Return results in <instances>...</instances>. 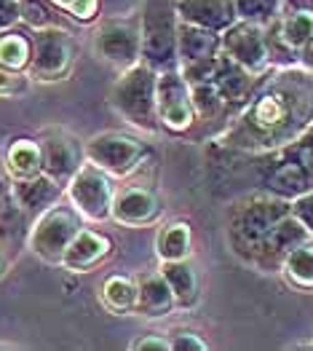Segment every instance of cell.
I'll return each mask as SVG.
<instances>
[{"label":"cell","mask_w":313,"mask_h":351,"mask_svg":"<svg viewBox=\"0 0 313 351\" xmlns=\"http://www.w3.org/2000/svg\"><path fill=\"white\" fill-rule=\"evenodd\" d=\"M308 239H311V234L305 231V226L289 212L284 220L268 234V239L260 244V250H257L252 265L260 268V271H265V274L281 271L286 255H289L295 247H300L303 241H308Z\"/></svg>","instance_id":"obj_12"},{"label":"cell","mask_w":313,"mask_h":351,"mask_svg":"<svg viewBox=\"0 0 313 351\" xmlns=\"http://www.w3.org/2000/svg\"><path fill=\"white\" fill-rule=\"evenodd\" d=\"M102 298L113 311H134L137 306V282H129L123 276H113L105 282Z\"/></svg>","instance_id":"obj_29"},{"label":"cell","mask_w":313,"mask_h":351,"mask_svg":"<svg viewBox=\"0 0 313 351\" xmlns=\"http://www.w3.org/2000/svg\"><path fill=\"white\" fill-rule=\"evenodd\" d=\"M281 271L286 274V279L295 285V287H303V290H313V241H303L300 247H295L289 255H286Z\"/></svg>","instance_id":"obj_25"},{"label":"cell","mask_w":313,"mask_h":351,"mask_svg":"<svg viewBox=\"0 0 313 351\" xmlns=\"http://www.w3.org/2000/svg\"><path fill=\"white\" fill-rule=\"evenodd\" d=\"M40 156H43V172L57 180L59 185H67L73 175L84 167L86 150L70 134H49L40 140Z\"/></svg>","instance_id":"obj_13"},{"label":"cell","mask_w":313,"mask_h":351,"mask_svg":"<svg viewBox=\"0 0 313 351\" xmlns=\"http://www.w3.org/2000/svg\"><path fill=\"white\" fill-rule=\"evenodd\" d=\"M174 303L169 285L164 279V274H142L137 279V306L134 311H140L145 317H164L169 314Z\"/></svg>","instance_id":"obj_21"},{"label":"cell","mask_w":313,"mask_h":351,"mask_svg":"<svg viewBox=\"0 0 313 351\" xmlns=\"http://www.w3.org/2000/svg\"><path fill=\"white\" fill-rule=\"evenodd\" d=\"M19 88H25V81H22L19 70H11V67L0 64V94H14Z\"/></svg>","instance_id":"obj_35"},{"label":"cell","mask_w":313,"mask_h":351,"mask_svg":"<svg viewBox=\"0 0 313 351\" xmlns=\"http://www.w3.org/2000/svg\"><path fill=\"white\" fill-rule=\"evenodd\" d=\"M286 11H313V0H281V14Z\"/></svg>","instance_id":"obj_40"},{"label":"cell","mask_w":313,"mask_h":351,"mask_svg":"<svg viewBox=\"0 0 313 351\" xmlns=\"http://www.w3.org/2000/svg\"><path fill=\"white\" fill-rule=\"evenodd\" d=\"M193 108H196V121L203 126V134H217L225 132L233 118L238 116V108H233L228 99L217 91L214 84H196L193 86Z\"/></svg>","instance_id":"obj_15"},{"label":"cell","mask_w":313,"mask_h":351,"mask_svg":"<svg viewBox=\"0 0 313 351\" xmlns=\"http://www.w3.org/2000/svg\"><path fill=\"white\" fill-rule=\"evenodd\" d=\"M292 215L305 226V231H308L313 239V188L292 199Z\"/></svg>","instance_id":"obj_33"},{"label":"cell","mask_w":313,"mask_h":351,"mask_svg":"<svg viewBox=\"0 0 313 351\" xmlns=\"http://www.w3.org/2000/svg\"><path fill=\"white\" fill-rule=\"evenodd\" d=\"M25 212L19 209L14 196H0V239H11L19 231Z\"/></svg>","instance_id":"obj_32"},{"label":"cell","mask_w":313,"mask_h":351,"mask_svg":"<svg viewBox=\"0 0 313 351\" xmlns=\"http://www.w3.org/2000/svg\"><path fill=\"white\" fill-rule=\"evenodd\" d=\"M262 75H265V73H262ZM262 75L249 73L247 67H241V64H238L236 59H230L228 54H220L217 70H214V75H212L209 84H214L217 91L228 99L233 108H238V113H241V108L252 99V94H255V88Z\"/></svg>","instance_id":"obj_14"},{"label":"cell","mask_w":313,"mask_h":351,"mask_svg":"<svg viewBox=\"0 0 313 351\" xmlns=\"http://www.w3.org/2000/svg\"><path fill=\"white\" fill-rule=\"evenodd\" d=\"M32 62V35L19 29H3L0 32V64L11 70H25Z\"/></svg>","instance_id":"obj_24"},{"label":"cell","mask_w":313,"mask_h":351,"mask_svg":"<svg viewBox=\"0 0 313 351\" xmlns=\"http://www.w3.org/2000/svg\"><path fill=\"white\" fill-rule=\"evenodd\" d=\"M75 57L73 38L62 27H46L32 32V73L40 81H57L62 78Z\"/></svg>","instance_id":"obj_8"},{"label":"cell","mask_w":313,"mask_h":351,"mask_svg":"<svg viewBox=\"0 0 313 351\" xmlns=\"http://www.w3.org/2000/svg\"><path fill=\"white\" fill-rule=\"evenodd\" d=\"M300 67H305V70L313 73V40H308V43L300 49Z\"/></svg>","instance_id":"obj_41"},{"label":"cell","mask_w":313,"mask_h":351,"mask_svg":"<svg viewBox=\"0 0 313 351\" xmlns=\"http://www.w3.org/2000/svg\"><path fill=\"white\" fill-rule=\"evenodd\" d=\"M22 19V0H0V32L19 25Z\"/></svg>","instance_id":"obj_34"},{"label":"cell","mask_w":313,"mask_h":351,"mask_svg":"<svg viewBox=\"0 0 313 351\" xmlns=\"http://www.w3.org/2000/svg\"><path fill=\"white\" fill-rule=\"evenodd\" d=\"M177 14L182 22L214 32H225L233 22H238L236 0H177Z\"/></svg>","instance_id":"obj_16"},{"label":"cell","mask_w":313,"mask_h":351,"mask_svg":"<svg viewBox=\"0 0 313 351\" xmlns=\"http://www.w3.org/2000/svg\"><path fill=\"white\" fill-rule=\"evenodd\" d=\"M5 167L14 180L32 177L43 172V156H40V143L32 140H14L5 150Z\"/></svg>","instance_id":"obj_23"},{"label":"cell","mask_w":313,"mask_h":351,"mask_svg":"<svg viewBox=\"0 0 313 351\" xmlns=\"http://www.w3.org/2000/svg\"><path fill=\"white\" fill-rule=\"evenodd\" d=\"M134 349H137V351H147V349L169 351L171 349V341H164V338H155V335H150V338H140V341L134 343Z\"/></svg>","instance_id":"obj_38"},{"label":"cell","mask_w":313,"mask_h":351,"mask_svg":"<svg viewBox=\"0 0 313 351\" xmlns=\"http://www.w3.org/2000/svg\"><path fill=\"white\" fill-rule=\"evenodd\" d=\"M223 54L236 59L241 67H247L255 75L268 73L271 67L268 51H265V32H262V25H255V22H244V19L233 22L223 32Z\"/></svg>","instance_id":"obj_11"},{"label":"cell","mask_w":313,"mask_h":351,"mask_svg":"<svg viewBox=\"0 0 313 351\" xmlns=\"http://www.w3.org/2000/svg\"><path fill=\"white\" fill-rule=\"evenodd\" d=\"M155 108L158 121L169 132H188L196 121L193 108V86L185 81L179 67L161 70L158 73V86H155Z\"/></svg>","instance_id":"obj_7"},{"label":"cell","mask_w":313,"mask_h":351,"mask_svg":"<svg viewBox=\"0 0 313 351\" xmlns=\"http://www.w3.org/2000/svg\"><path fill=\"white\" fill-rule=\"evenodd\" d=\"M110 255V239H105L97 231L81 228L75 239L70 241V247L62 255V263L67 265L70 271H86L91 265H97L99 261H105Z\"/></svg>","instance_id":"obj_20"},{"label":"cell","mask_w":313,"mask_h":351,"mask_svg":"<svg viewBox=\"0 0 313 351\" xmlns=\"http://www.w3.org/2000/svg\"><path fill=\"white\" fill-rule=\"evenodd\" d=\"M292 212V202L281 199L276 193H260L238 199L230 206L228 215V244L230 250L252 265L260 244L268 239V234Z\"/></svg>","instance_id":"obj_2"},{"label":"cell","mask_w":313,"mask_h":351,"mask_svg":"<svg viewBox=\"0 0 313 351\" xmlns=\"http://www.w3.org/2000/svg\"><path fill=\"white\" fill-rule=\"evenodd\" d=\"M22 22L35 29L62 27V16L49 0H22Z\"/></svg>","instance_id":"obj_31"},{"label":"cell","mask_w":313,"mask_h":351,"mask_svg":"<svg viewBox=\"0 0 313 351\" xmlns=\"http://www.w3.org/2000/svg\"><path fill=\"white\" fill-rule=\"evenodd\" d=\"M67 196L70 204L75 206L86 220H108L113 215V199H115V185L110 172L99 169V167H81L73 180L67 182Z\"/></svg>","instance_id":"obj_6"},{"label":"cell","mask_w":313,"mask_h":351,"mask_svg":"<svg viewBox=\"0 0 313 351\" xmlns=\"http://www.w3.org/2000/svg\"><path fill=\"white\" fill-rule=\"evenodd\" d=\"M84 228V215L75 206L54 204L46 212L38 215L32 231H29V250L35 255H40L43 261L62 263L64 250L70 247V241L75 234Z\"/></svg>","instance_id":"obj_5"},{"label":"cell","mask_w":313,"mask_h":351,"mask_svg":"<svg viewBox=\"0 0 313 351\" xmlns=\"http://www.w3.org/2000/svg\"><path fill=\"white\" fill-rule=\"evenodd\" d=\"M94 51L97 57L110 62L121 70H129L142 59V32L137 22H105L94 35Z\"/></svg>","instance_id":"obj_9"},{"label":"cell","mask_w":313,"mask_h":351,"mask_svg":"<svg viewBox=\"0 0 313 351\" xmlns=\"http://www.w3.org/2000/svg\"><path fill=\"white\" fill-rule=\"evenodd\" d=\"M236 14L244 22L268 25L281 16V0H236Z\"/></svg>","instance_id":"obj_30"},{"label":"cell","mask_w":313,"mask_h":351,"mask_svg":"<svg viewBox=\"0 0 313 351\" xmlns=\"http://www.w3.org/2000/svg\"><path fill=\"white\" fill-rule=\"evenodd\" d=\"M62 188L57 180L40 172V175H32V177H22V180H14V199L19 209L25 215H40L46 212L49 206L57 204V199L62 196Z\"/></svg>","instance_id":"obj_17"},{"label":"cell","mask_w":313,"mask_h":351,"mask_svg":"<svg viewBox=\"0 0 313 351\" xmlns=\"http://www.w3.org/2000/svg\"><path fill=\"white\" fill-rule=\"evenodd\" d=\"M313 126V73L276 67L257 84L252 99L233 118L223 143L236 150L273 153L297 143Z\"/></svg>","instance_id":"obj_1"},{"label":"cell","mask_w":313,"mask_h":351,"mask_svg":"<svg viewBox=\"0 0 313 351\" xmlns=\"http://www.w3.org/2000/svg\"><path fill=\"white\" fill-rule=\"evenodd\" d=\"M171 351H206V343L193 332H177L171 338Z\"/></svg>","instance_id":"obj_36"},{"label":"cell","mask_w":313,"mask_h":351,"mask_svg":"<svg viewBox=\"0 0 313 351\" xmlns=\"http://www.w3.org/2000/svg\"><path fill=\"white\" fill-rule=\"evenodd\" d=\"M281 35L286 38L289 46H295L297 51L313 40V11H286L281 14Z\"/></svg>","instance_id":"obj_28"},{"label":"cell","mask_w":313,"mask_h":351,"mask_svg":"<svg viewBox=\"0 0 313 351\" xmlns=\"http://www.w3.org/2000/svg\"><path fill=\"white\" fill-rule=\"evenodd\" d=\"M223 51V32L199 27L190 22L179 19V29H177V54H179V64H190V62H201V59L217 57Z\"/></svg>","instance_id":"obj_18"},{"label":"cell","mask_w":313,"mask_h":351,"mask_svg":"<svg viewBox=\"0 0 313 351\" xmlns=\"http://www.w3.org/2000/svg\"><path fill=\"white\" fill-rule=\"evenodd\" d=\"M177 29H179L177 0H145L142 14H140V32H142L140 62L150 64L158 73L179 67Z\"/></svg>","instance_id":"obj_4"},{"label":"cell","mask_w":313,"mask_h":351,"mask_svg":"<svg viewBox=\"0 0 313 351\" xmlns=\"http://www.w3.org/2000/svg\"><path fill=\"white\" fill-rule=\"evenodd\" d=\"M0 196H14V177L5 167V158H0Z\"/></svg>","instance_id":"obj_39"},{"label":"cell","mask_w":313,"mask_h":351,"mask_svg":"<svg viewBox=\"0 0 313 351\" xmlns=\"http://www.w3.org/2000/svg\"><path fill=\"white\" fill-rule=\"evenodd\" d=\"M281 19V16H279ZM273 19L268 22L262 32H265V51H268V62L271 67H297L300 64V51L295 46L286 43V38L281 35V22Z\"/></svg>","instance_id":"obj_26"},{"label":"cell","mask_w":313,"mask_h":351,"mask_svg":"<svg viewBox=\"0 0 313 351\" xmlns=\"http://www.w3.org/2000/svg\"><path fill=\"white\" fill-rule=\"evenodd\" d=\"M155 250L161 255V261H185L190 252V228L185 223L169 226L158 234Z\"/></svg>","instance_id":"obj_27"},{"label":"cell","mask_w":313,"mask_h":351,"mask_svg":"<svg viewBox=\"0 0 313 351\" xmlns=\"http://www.w3.org/2000/svg\"><path fill=\"white\" fill-rule=\"evenodd\" d=\"M155 86H158V70H153L145 62L132 64L129 70H123V75L115 81L110 91L115 113L142 132H155L161 123L155 108Z\"/></svg>","instance_id":"obj_3"},{"label":"cell","mask_w":313,"mask_h":351,"mask_svg":"<svg viewBox=\"0 0 313 351\" xmlns=\"http://www.w3.org/2000/svg\"><path fill=\"white\" fill-rule=\"evenodd\" d=\"M59 3L70 11H75V16H81V19H88L94 11V0H59Z\"/></svg>","instance_id":"obj_37"},{"label":"cell","mask_w":313,"mask_h":351,"mask_svg":"<svg viewBox=\"0 0 313 351\" xmlns=\"http://www.w3.org/2000/svg\"><path fill=\"white\" fill-rule=\"evenodd\" d=\"M3 271H5V258H3V250H0V276H3Z\"/></svg>","instance_id":"obj_42"},{"label":"cell","mask_w":313,"mask_h":351,"mask_svg":"<svg viewBox=\"0 0 313 351\" xmlns=\"http://www.w3.org/2000/svg\"><path fill=\"white\" fill-rule=\"evenodd\" d=\"M161 274H164V279H166V285H169L177 306L190 308V306L199 300V279H196V271L185 263V261H164Z\"/></svg>","instance_id":"obj_22"},{"label":"cell","mask_w":313,"mask_h":351,"mask_svg":"<svg viewBox=\"0 0 313 351\" xmlns=\"http://www.w3.org/2000/svg\"><path fill=\"white\" fill-rule=\"evenodd\" d=\"M86 158L110 172V175H126L132 172L140 158L145 156V147L137 137H129V134H118V132H110V134H97L94 140H88L84 145Z\"/></svg>","instance_id":"obj_10"},{"label":"cell","mask_w":313,"mask_h":351,"mask_svg":"<svg viewBox=\"0 0 313 351\" xmlns=\"http://www.w3.org/2000/svg\"><path fill=\"white\" fill-rule=\"evenodd\" d=\"M161 215V206L155 202V196L142 188H123L118 191L113 199V215L118 223L123 226H145L153 223Z\"/></svg>","instance_id":"obj_19"}]
</instances>
